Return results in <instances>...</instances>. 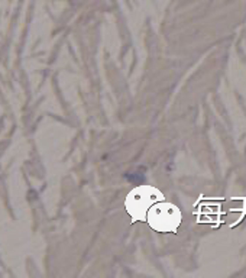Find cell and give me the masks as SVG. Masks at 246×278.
Masks as SVG:
<instances>
[{
    "mask_svg": "<svg viewBox=\"0 0 246 278\" xmlns=\"http://www.w3.org/2000/svg\"><path fill=\"white\" fill-rule=\"evenodd\" d=\"M146 222L149 226L161 233L175 232L177 228L181 223V211L177 206L171 203H165L164 200L161 203H154L148 213H146Z\"/></svg>",
    "mask_w": 246,
    "mask_h": 278,
    "instance_id": "7a4b0ae2",
    "label": "cell"
},
{
    "mask_svg": "<svg viewBox=\"0 0 246 278\" xmlns=\"http://www.w3.org/2000/svg\"><path fill=\"white\" fill-rule=\"evenodd\" d=\"M162 193L152 187V186H139L135 187L124 200L126 210L132 217V222H146V213L149 207L157 203L162 201Z\"/></svg>",
    "mask_w": 246,
    "mask_h": 278,
    "instance_id": "6da1fadb",
    "label": "cell"
}]
</instances>
